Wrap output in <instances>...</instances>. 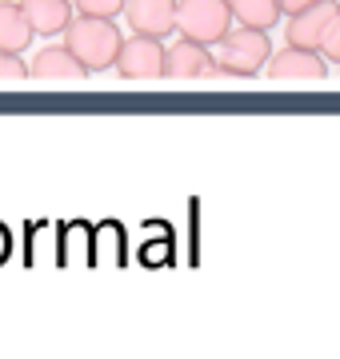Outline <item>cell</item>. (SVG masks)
I'll return each mask as SVG.
<instances>
[{
  "mask_svg": "<svg viewBox=\"0 0 340 359\" xmlns=\"http://www.w3.org/2000/svg\"><path fill=\"white\" fill-rule=\"evenodd\" d=\"M60 36H65V48L72 52L89 72H108V68H117L120 44H124V40H120L117 20L77 13V16H72V25H68Z\"/></svg>",
  "mask_w": 340,
  "mask_h": 359,
  "instance_id": "1",
  "label": "cell"
},
{
  "mask_svg": "<svg viewBox=\"0 0 340 359\" xmlns=\"http://www.w3.org/2000/svg\"><path fill=\"white\" fill-rule=\"evenodd\" d=\"M273 60V44H268V32L264 28H233L228 36L216 44V65H224L236 80H252L261 76Z\"/></svg>",
  "mask_w": 340,
  "mask_h": 359,
  "instance_id": "2",
  "label": "cell"
},
{
  "mask_svg": "<svg viewBox=\"0 0 340 359\" xmlns=\"http://www.w3.org/2000/svg\"><path fill=\"white\" fill-rule=\"evenodd\" d=\"M233 8L228 0H181L176 4V32L197 44L216 48L228 32H233Z\"/></svg>",
  "mask_w": 340,
  "mask_h": 359,
  "instance_id": "3",
  "label": "cell"
},
{
  "mask_svg": "<svg viewBox=\"0 0 340 359\" xmlns=\"http://www.w3.org/2000/svg\"><path fill=\"white\" fill-rule=\"evenodd\" d=\"M164 56H169V48L160 44V36H140V32H132V36L120 44L117 76L120 80H164Z\"/></svg>",
  "mask_w": 340,
  "mask_h": 359,
  "instance_id": "4",
  "label": "cell"
},
{
  "mask_svg": "<svg viewBox=\"0 0 340 359\" xmlns=\"http://www.w3.org/2000/svg\"><path fill=\"white\" fill-rule=\"evenodd\" d=\"M268 80H308V84H320L328 76V60L325 52H313V48H280L273 52V60H268Z\"/></svg>",
  "mask_w": 340,
  "mask_h": 359,
  "instance_id": "5",
  "label": "cell"
},
{
  "mask_svg": "<svg viewBox=\"0 0 340 359\" xmlns=\"http://www.w3.org/2000/svg\"><path fill=\"white\" fill-rule=\"evenodd\" d=\"M340 13L336 0H316L313 8H304V13L288 16V28H285V40L292 44V48H313L320 52V44H325V32L328 25H332V16Z\"/></svg>",
  "mask_w": 340,
  "mask_h": 359,
  "instance_id": "6",
  "label": "cell"
},
{
  "mask_svg": "<svg viewBox=\"0 0 340 359\" xmlns=\"http://www.w3.org/2000/svg\"><path fill=\"white\" fill-rule=\"evenodd\" d=\"M176 4L181 0H129L124 4V20L132 32L140 36H169L176 32Z\"/></svg>",
  "mask_w": 340,
  "mask_h": 359,
  "instance_id": "7",
  "label": "cell"
},
{
  "mask_svg": "<svg viewBox=\"0 0 340 359\" xmlns=\"http://www.w3.org/2000/svg\"><path fill=\"white\" fill-rule=\"evenodd\" d=\"M209 44H197V40L181 36L176 44H169V56H164V80H204L212 68Z\"/></svg>",
  "mask_w": 340,
  "mask_h": 359,
  "instance_id": "8",
  "label": "cell"
},
{
  "mask_svg": "<svg viewBox=\"0 0 340 359\" xmlns=\"http://www.w3.org/2000/svg\"><path fill=\"white\" fill-rule=\"evenodd\" d=\"M28 72H32V80H84L89 76V68L80 65L65 44H48V48H40L37 56H32Z\"/></svg>",
  "mask_w": 340,
  "mask_h": 359,
  "instance_id": "9",
  "label": "cell"
},
{
  "mask_svg": "<svg viewBox=\"0 0 340 359\" xmlns=\"http://www.w3.org/2000/svg\"><path fill=\"white\" fill-rule=\"evenodd\" d=\"M20 8H25V16L32 20L40 36H56L72 25V4L68 0H20Z\"/></svg>",
  "mask_w": 340,
  "mask_h": 359,
  "instance_id": "10",
  "label": "cell"
},
{
  "mask_svg": "<svg viewBox=\"0 0 340 359\" xmlns=\"http://www.w3.org/2000/svg\"><path fill=\"white\" fill-rule=\"evenodd\" d=\"M32 32L37 28L25 16L20 0H0V52H25Z\"/></svg>",
  "mask_w": 340,
  "mask_h": 359,
  "instance_id": "11",
  "label": "cell"
},
{
  "mask_svg": "<svg viewBox=\"0 0 340 359\" xmlns=\"http://www.w3.org/2000/svg\"><path fill=\"white\" fill-rule=\"evenodd\" d=\"M228 8H233L236 25L244 28H276V20H280V0H228Z\"/></svg>",
  "mask_w": 340,
  "mask_h": 359,
  "instance_id": "12",
  "label": "cell"
},
{
  "mask_svg": "<svg viewBox=\"0 0 340 359\" xmlns=\"http://www.w3.org/2000/svg\"><path fill=\"white\" fill-rule=\"evenodd\" d=\"M16 80H32L25 52H0V84H16Z\"/></svg>",
  "mask_w": 340,
  "mask_h": 359,
  "instance_id": "13",
  "label": "cell"
},
{
  "mask_svg": "<svg viewBox=\"0 0 340 359\" xmlns=\"http://www.w3.org/2000/svg\"><path fill=\"white\" fill-rule=\"evenodd\" d=\"M77 4V13L84 16H105V20H117L120 13H124V4L129 0H72Z\"/></svg>",
  "mask_w": 340,
  "mask_h": 359,
  "instance_id": "14",
  "label": "cell"
},
{
  "mask_svg": "<svg viewBox=\"0 0 340 359\" xmlns=\"http://www.w3.org/2000/svg\"><path fill=\"white\" fill-rule=\"evenodd\" d=\"M320 52H325V60H336V65H340V13L332 16V25H328V32H325Z\"/></svg>",
  "mask_w": 340,
  "mask_h": 359,
  "instance_id": "15",
  "label": "cell"
},
{
  "mask_svg": "<svg viewBox=\"0 0 340 359\" xmlns=\"http://www.w3.org/2000/svg\"><path fill=\"white\" fill-rule=\"evenodd\" d=\"M316 0H280V13L285 16H296V13H304V8H313Z\"/></svg>",
  "mask_w": 340,
  "mask_h": 359,
  "instance_id": "16",
  "label": "cell"
}]
</instances>
